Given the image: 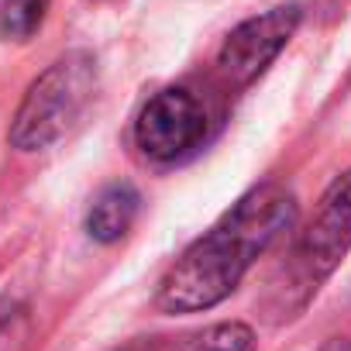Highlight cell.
<instances>
[{
  "label": "cell",
  "mask_w": 351,
  "mask_h": 351,
  "mask_svg": "<svg viewBox=\"0 0 351 351\" xmlns=\"http://www.w3.org/2000/svg\"><path fill=\"white\" fill-rule=\"evenodd\" d=\"M296 204L279 183L255 186L204 238H197L155 289L162 313H200L228 300L255 258L293 224Z\"/></svg>",
  "instance_id": "obj_1"
},
{
  "label": "cell",
  "mask_w": 351,
  "mask_h": 351,
  "mask_svg": "<svg viewBox=\"0 0 351 351\" xmlns=\"http://www.w3.org/2000/svg\"><path fill=\"white\" fill-rule=\"evenodd\" d=\"M93 86H97V62L90 52H66L62 59H56L28 86L8 134L11 145L18 152H38L56 145L86 110Z\"/></svg>",
  "instance_id": "obj_2"
},
{
  "label": "cell",
  "mask_w": 351,
  "mask_h": 351,
  "mask_svg": "<svg viewBox=\"0 0 351 351\" xmlns=\"http://www.w3.org/2000/svg\"><path fill=\"white\" fill-rule=\"evenodd\" d=\"M351 252V172L337 176L324 193L310 228L296 248V286H303V300L317 293V286L337 269V262Z\"/></svg>",
  "instance_id": "obj_3"
},
{
  "label": "cell",
  "mask_w": 351,
  "mask_h": 351,
  "mask_svg": "<svg viewBox=\"0 0 351 351\" xmlns=\"http://www.w3.org/2000/svg\"><path fill=\"white\" fill-rule=\"evenodd\" d=\"M204 134H207V110L183 86L158 90L134 121V141L155 162H172L193 152L204 141Z\"/></svg>",
  "instance_id": "obj_4"
},
{
  "label": "cell",
  "mask_w": 351,
  "mask_h": 351,
  "mask_svg": "<svg viewBox=\"0 0 351 351\" xmlns=\"http://www.w3.org/2000/svg\"><path fill=\"white\" fill-rule=\"evenodd\" d=\"M300 25V8L296 4H282V8H272L258 18H248L241 21L221 45L217 52V69L221 76L231 83V86H248L255 83L269 62L286 49V42L293 38Z\"/></svg>",
  "instance_id": "obj_5"
},
{
  "label": "cell",
  "mask_w": 351,
  "mask_h": 351,
  "mask_svg": "<svg viewBox=\"0 0 351 351\" xmlns=\"http://www.w3.org/2000/svg\"><path fill=\"white\" fill-rule=\"evenodd\" d=\"M138 207H141V197H138V190L131 183H110V186H104L93 197L90 214H86L90 238L100 241V245L121 241L131 231V224L138 217Z\"/></svg>",
  "instance_id": "obj_6"
},
{
  "label": "cell",
  "mask_w": 351,
  "mask_h": 351,
  "mask_svg": "<svg viewBox=\"0 0 351 351\" xmlns=\"http://www.w3.org/2000/svg\"><path fill=\"white\" fill-rule=\"evenodd\" d=\"M52 0H4L0 4V38L8 42H28L49 14Z\"/></svg>",
  "instance_id": "obj_7"
},
{
  "label": "cell",
  "mask_w": 351,
  "mask_h": 351,
  "mask_svg": "<svg viewBox=\"0 0 351 351\" xmlns=\"http://www.w3.org/2000/svg\"><path fill=\"white\" fill-rule=\"evenodd\" d=\"M193 351H255V334L241 320H224V324H214L210 330H204V337L197 341Z\"/></svg>",
  "instance_id": "obj_8"
},
{
  "label": "cell",
  "mask_w": 351,
  "mask_h": 351,
  "mask_svg": "<svg viewBox=\"0 0 351 351\" xmlns=\"http://www.w3.org/2000/svg\"><path fill=\"white\" fill-rule=\"evenodd\" d=\"M320 351H351V341H348V337H330Z\"/></svg>",
  "instance_id": "obj_9"
}]
</instances>
